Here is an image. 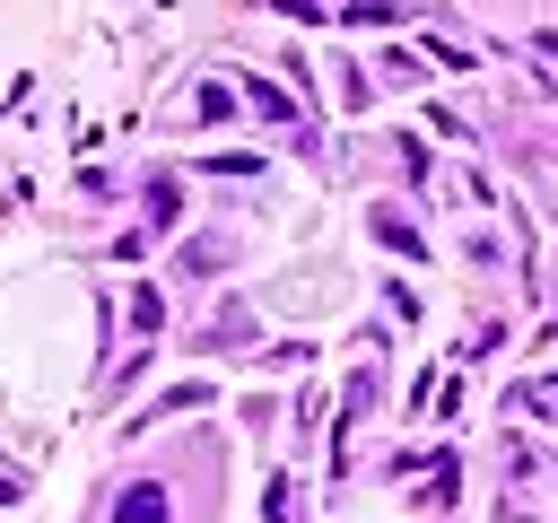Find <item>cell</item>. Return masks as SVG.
Segmentation results:
<instances>
[{
  "label": "cell",
  "mask_w": 558,
  "mask_h": 523,
  "mask_svg": "<svg viewBox=\"0 0 558 523\" xmlns=\"http://www.w3.org/2000/svg\"><path fill=\"white\" fill-rule=\"evenodd\" d=\"M253 113H270V122H296V105H288L279 87H262V78H253Z\"/></svg>",
  "instance_id": "3"
},
{
  "label": "cell",
  "mask_w": 558,
  "mask_h": 523,
  "mask_svg": "<svg viewBox=\"0 0 558 523\" xmlns=\"http://www.w3.org/2000/svg\"><path fill=\"white\" fill-rule=\"evenodd\" d=\"M192 113H201V122H227V113H235V87H227V78H201V105H192Z\"/></svg>",
  "instance_id": "2"
},
{
  "label": "cell",
  "mask_w": 558,
  "mask_h": 523,
  "mask_svg": "<svg viewBox=\"0 0 558 523\" xmlns=\"http://www.w3.org/2000/svg\"><path fill=\"white\" fill-rule=\"evenodd\" d=\"M174 200H183L174 183H148V227H166V218H174Z\"/></svg>",
  "instance_id": "4"
},
{
  "label": "cell",
  "mask_w": 558,
  "mask_h": 523,
  "mask_svg": "<svg viewBox=\"0 0 558 523\" xmlns=\"http://www.w3.org/2000/svg\"><path fill=\"white\" fill-rule=\"evenodd\" d=\"M113 523H166V488H122L113 497Z\"/></svg>",
  "instance_id": "1"
}]
</instances>
